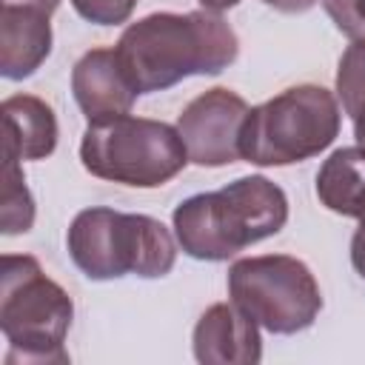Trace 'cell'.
I'll return each instance as SVG.
<instances>
[{
    "label": "cell",
    "instance_id": "19",
    "mask_svg": "<svg viewBox=\"0 0 365 365\" xmlns=\"http://www.w3.org/2000/svg\"><path fill=\"white\" fill-rule=\"evenodd\" d=\"M265 6H271V9H277V11H285V14H302V11H308L317 0H262Z\"/></svg>",
    "mask_w": 365,
    "mask_h": 365
},
{
    "label": "cell",
    "instance_id": "12",
    "mask_svg": "<svg viewBox=\"0 0 365 365\" xmlns=\"http://www.w3.org/2000/svg\"><path fill=\"white\" fill-rule=\"evenodd\" d=\"M3 111V154L14 160H46L57 148L54 108L34 94H11L0 106Z\"/></svg>",
    "mask_w": 365,
    "mask_h": 365
},
{
    "label": "cell",
    "instance_id": "8",
    "mask_svg": "<svg viewBox=\"0 0 365 365\" xmlns=\"http://www.w3.org/2000/svg\"><path fill=\"white\" fill-rule=\"evenodd\" d=\"M248 111V103L225 86L197 94L177 117V131L185 143L188 160L202 168H220L242 160L240 134Z\"/></svg>",
    "mask_w": 365,
    "mask_h": 365
},
{
    "label": "cell",
    "instance_id": "1",
    "mask_svg": "<svg viewBox=\"0 0 365 365\" xmlns=\"http://www.w3.org/2000/svg\"><path fill=\"white\" fill-rule=\"evenodd\" d=\"M114 48L134 91L151 94L185 77L220 74L237 60L240 40L217 11H154L131 23Z\"/></svg>",
    "mask_w": 365,
    "mask_h": 365
},
{
    "label": "cell",
    "instance_id": "21",
    "mask_svg": "<svg viewBox=\"0 0 365 365\" xmlns=\"http://www.w3.org/2000/svg\"><path fill=\"white\" fill-rule=\"evenodd\" d=\"M354 137H356V145L365 151V108L354 117Z\"/></svg>",
    "mask_w": 365,
    "mask_h": 365
},
{
    "label": "cell",
    "instance_id": "15",
    "mask_svg": "<svg viewBox=\"0 0 365 365\" xmlns=\"http://www.w3.org/2000/svg\"><path fill=\"white\" fill-rule=\"evenodd\" d=\"M336 100L354 120L365 108V40H354L336 66Z\"/></svg>",
    "mask_w": 365,
    "mask_h": 365
},
{
    "label": "cell",
    "instance_id": "9",
    "mask_svg": "<svg viewBox=\"0 0 365 365\" xmlns=\"http://www.w3.org/2000/svg\"><path fill=\"white\" fill-rule=\"evenodd\" d=\"M71 91L88 123L128 114L140 97L117 57V48H91L71 68Z\"/></svg>",
    "mask_w": 365,
    "mask_h": 365
},
{
    "label": "cell",
    "instance_id": "6",
    "mask_svg": "<svg viewBox=\"0 0 365 365\" xmlns=\"http://www.w3.org/2000/svg\"><path fill=\"white\" fill-rule=\"evenodd\" d=\"M83 168L106 182L128 188H160L191 160L177 125L151 117L120 114L88 123L80 143Z\"/></svg>",
    "mask_w": 365,
    "mask_h": 365
},
{
    "label": "cell",
    "instance_id": "3",
    "mask_svg": "<svg viewBox=\"0 0 365 365\" xmlns=\"http://www.w3.org/2000/svg\"><path fill=\"white\" fill-rule=\"evenodd\" d=\"M74 319L68 291L54 282L34 257L3 254L0 259V331L9 342L6 362L63 365L66 334Z\"/></svg>",
    "mask_w": 365,
    "mask_h": 365
},
{
    "label": "cell",
    "instance_id": "11",
    "mask_svg": "<svg viewBox=\"0 0 365 365\" xmlns=\"http://www.w3.org/2000/svg\"><path fill=\"white\" fill-rule=\"evenodd\" d=\"M48 11L34 6L3 3L0 11V74L6 80L31 77L51 54Z\"/></svg>",
    "mask_w": 365,
    "mask_h": 365
},
{
    "label": "cell",
    "instance_id": "14",
    "mask_svg": "<svg viewBox=\"0 0 365 365\" xmlns=\"http://www.w3.org/2000/svg\"><path fill=\"white\" fill-rule=\"evenodd\" d=\"M3 165V197H0V225L3 234H26L34 225V197L20 171V160L6 157Z\"/></svg>",
    "mask_w": 365,
    "mask_h": 365
},
{
    "label": "cell",
    "instance_id": "16",
    "mask_svg": "<svg viewBox=\"0 0 365 365\" xmlns=\"http://www.w3.org/2000/svg\"><path fill=\"white\" fill-rule=\"evenodd\" d=\"M71 6L94 26H120L134 14L137 0H71Z\"/></svg>",
    "mask_w": 365,
    "mask_h": 365
},
{
    "label": "cell",
    "instance_id": "4",
    "mask_svg": "<svg viewBox=\"0 0 365 365\" xmlns=\"http://www.w3.org/2000/svg\"><path fill=\"white\" fill-rule=\"evenodd\" d=\"M71 262L94 282L120 277L157 279L177 262L174 234L148 214H125L114 208L80 211L66 234Z\"/></svg>",
    "mask_w": 365,
    "mask_h": 365
},
{
    "label": "cell",
    "instance_id": "7",
    "mask_svg": "<svg viewBox=\"0 0 365 365\" xmlns=\"http://www.w3.org/2000/svg\"><path fill=\"white\" fill-rule=\"evenodd\" d=\"M228 297L259 328L279 336L311 328L322 311L317 277L291 254H259L231 262Z\"/></svg>",
    "mask_w": 365,
    "mask_h": 365
},
{
    "label": "cell",
    "instance_id": "22",
    "mask_svg": "<svg viewBox=\"0 0 365 365\" xmlns=\"http://www.w3.org/2000/svg\"><path fill=\"white\" fill-rule=\"evenodd\" d=\"M202 3V9H208V11H225V9H234L240 0H200Z\"/></svg>",
    "mask_w": 365,
    "mask_h": 365
},
{
    "label": "cell",
    "instance_id": "10",
    "mask_svg": "<svg viewBox=\"0 0 365 365\" xmlns=\"http://www.w3.org/2000/svg\"><path fill=\"white\" fill-rule=\"evenodd\" d=\"M194 356L202 365H257L259 325L234 302H214L194 325Z\"/></svg>",
    "mask_w": 365,
    "mask_h": 365
},
{
    "label": "cell",
    "instance_id": "5",
    "mask_svg": "<svg viewBox=\"0 0 365 365\" xmlns=\"http://www.w3.org/2000/svg\"><path fill=\"white\" fill-rule=\"evenodd\" d=\"M342 125L331 88L302 83L254 106L242 123L240 157L251 165H291L325 151Z\"/></svg>",
    "mask_w": 365,
    "mask_h": 365
},
{
    "label": "cell",
    "instance_id": "13",
    "mask_svg": "<svg viewBox=\"0 0 365 365\" xmlns=\"http://www.w3.org/2000/svg\"><path fill=\"white\" fill-rule=\"evenodd\" d=\"M317 197L328 211L356 220L365 200V151L359 145L331 151L317 174Z\"/></svg>",
    "mask_w": 365,
    "mask_h": 365
},
{
    "label": "cell",
    "instance_id": "20",
    "mask_svg": "<svg viewBox=\"0 0 365 365\" xmlns=\"http://www.w3.org/2000/svg\"><path fill=\"white\" fill-rule=\"evenodd\" d=\"M3 3H14V6H34V9H43V11H54L60 6V0H3Z\"/></svg>",
    "mask_w": 365,
    "mask_h": 365
},
{
    "label": "cell",
    "instance_id": "2",
    "mask_svg": "<svg viewBox=\"0 0 365 365\" xmlns=\"http://www.w3.org/2000/svg\"><path fill=\"white\" fill-rule=\"evenodd\" d=\"M288 222L285 191L262 174L182 200L171 214L177 245L202 262H222L242 248L279 234Z\"/></svg>",
    "mask_w": 365,
    "mask_h": 365
},
{
    "label": "cell",
    "instance_id": "18",
    "mask_svg": "<svg viewBox=\"0 0 365 365\" xmlns=\"http://www.w3.org/2000/svg\"><path fill=\"white\" fill-rule=\"evenodd\" d=\"M351 265L354 271L365 279V200L359 205V214H356V231L351 237Z\"/></svg>",
    "mask_w": 365,
    "mask_h": 365
},
{
    "label": "cell",
    "instance_id": "17",
    "mask_svg": "<svg viewBox=\"0 0 365 365\" xmlns=\"http://www.w3.org/2000/svg\"><path fill=\"white\" fill-rule=\"evenodd\" d=\"M322 9L345 37L365 40V0H322Z\"/></svg>",
    "mask_w": 365,
    "mask_h": 365
}]
</instances>
